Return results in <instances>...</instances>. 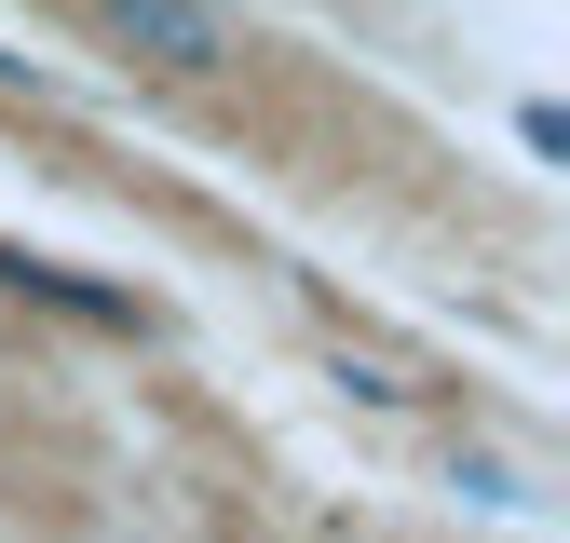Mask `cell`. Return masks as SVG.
I'll list each match as a JSON object with an SVG mask.
<instances>
[{"mask_svg":"<svg viewBox=\"0 0 570 543\" xmlns=\"http://www.w3.org/2000/svg\"><path fill=\"white\" fill-rule=\"evenodd\" d=\"M96 14H109V41H136L150 68H190V82L232 68V28L204 14V0H96Z\"/></svg>","mask_w":570,"mask_h":543,"instance_id":"1","label":"cell"},{"mask_svg":"<svg viewBox=\"0 0 570 543\" xmlns=\"http://www.w3.org/2000/svg\"><path fill=\"white\" fill-rule=\"evenodd\" d=\"M0 286H28V299L82 313V326H136V299H122V286H96V272H55V258H0Z\"/></svg>","mask_w":570,"mask_h":543,"instance_id":"2","label":"cell"},{"mask_svg":"<svg viewBox=\"0 0 570 543\" xmlns=\"http://www.w3.org/2000/svg\"><path fill=\"white\" fill-rule=\"evenodd\" d=\"M326 381H340L353 407H421V394H435L407 354H367V339H340V354H326Z\"/></svg>","mask_w":570,"mask_h":543,"instance_id":"3","label":"cell"},{"mask_svg":"<svg viewBox=\"0 0 570 543\" xmlns=\"http://www.w3.org/2000/svg\"><path fill=\"white\" fill-rule=\"evenodd\" d=\"M449 490H462L475 516H530V475H517L503 448H462V462H449Z\"/></svg>","mask_w":570,"mask_h":543,"instance_id":"4","label":"cell"},{"mask_svg":"<svg viewBox=\"0 0 570 543\" xmlns=\"http://www.w3.org/2000/svg\"><path fill=\"white\" fill-rule=\"evenodd\" d=\"M517 150H530V164H557V150H570V122H557V96H530V109H517Z\"/></svg>","mask_w":570,"mask_h":543,"instance_id":"5","label":"cell"},{"mask_svg":"<svg viewBox=\"0 0 570 543\" xmlns=\"http://www.w3.org/2000/svg\"><path fill=\"white\" fill-rule=\"evenodd\" d=\"M0 96H55V68H41V55H14V41H0Z\"/></svg>","mask_w":570,"mask_h":543,"instance_id":"6","label":"cell"},{"mask_svg":"<svg viewBox=\"0 0 570 543\" xmlns=\"http://www.w3.org/2000/svg\"><path fill=\"white\" fill-rule=\"evenodd\" d=\"M204 14H218V0H204Z\"/></svg>","mask_w":570,"mask_h":543,"instance_id":"7","label":"cell"}]
</instances>
